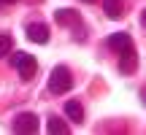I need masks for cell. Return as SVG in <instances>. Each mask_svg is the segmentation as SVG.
I'll use <instances>...</instances> for the list:
<instances>
[{"instance_id": "cell-9", "label": "cell", "mask_w": 146, "mask_h": 135, "mask_svg": "<svg viewBox=\"0 0 146 135\" xmlns=\"http://www.w3.org/2000/svg\"><path fill=\"white\" fill-rule=\"evenodd\" d=\"M103 11L108 19H122L125 14V0H103Z\"/></svg>"}, {"instance_id": "cell-7", "label": "cell", "mask_w": 146, "mask_h": 135, "mask_svg": "<svg viewBox=\"0 0 146 135\" xmlns=\"http://www.w3.org/2000/svg\"><path fill=\"white\" fill-rule=\"evenodd\" d=\"M106 43H108V49H114V52H125V49L133 46V38L127 35V32H114Z\"/></svg>"}, {"instance_id": "cell-8", "label": "cell", "mask_w": 146, "mask_h": 135, "mask_svg": "<svg viewBox=\"0 0 146 135\" xmlns=\"http://www.w3.org/2000/svg\"><path fill=\"white\" fill-rule=\"evenodd\" d=\"M65 116H68L73 124H81V122H84V108H81V103H78V100H68V103H65Z\"/></svg>"}, {"instance_id": "cell-1", "label": "cell", "mask_w": 146, "mask_h": 135, "mask_svg": "<svg viewBox=\"0 0 146 135\" xmlns=\"http://www.w3.org/2000/svg\"><path fill=\"white\" fill-rule=\"evenodd\" d=\"M73 87V78H70V70L65 65H57L49 76V92L52 95H65L68 89Z\"/></svg>"}, {"instance_id": "cell-10", "label": "cell", "mask_w": 146, "mask_h": 135, "mask_svg": "<svg viewBox=\"0 0 146 135\" xmlns=\"http://www.w3.org/2000/svg\"><path fill=\"white\" fill-rule=\"evenodd\" d=\"M46 130L54 132V135H62V132H68V122L60 119V116H52V119L46 122Z\"/></svg>"}, {"instance_id": "cell-15", "label": "cell", "mask_w": 146, "mask_h": 135, "mask_svg": "<svg viewBox=\"0 0 146 135\" xmlns=\"http://www.w3.org/2000/svg\"><path fill=\"white\" fill-rule=\"evenodd\" d=\"M84 3H92V0H84Z\"/></svg>"}, {"instance_id": "cell-11", "label": "cell", "mask_w": 146, "mask_h": 135, "mask_svg": "<svg viewBox=\"0 0 146 135\" xmlns=\"http://www.w3.org/2000/svg\"><path fill=\"white\" fill-rule=\"evenodd\" d=\"M11 49H14V38H11L8 32H3V35H0V60H3V57H8V54H11Z\"/></svg>"}, {"instance_id": "cell-3", "label": "cell", "mask_w": 146, "mask_h": 135, "mask_svg": "<svg viewBox=\"0 0 146 135\" xmlns=\"http://www.w3.org/2000/svg\"><path fill=\"white\" fill-rule=\"evenodd\" d=\"M41 130V122H38L35 114H19L14 119V132H27V135H35Z\"/></svg>"}, {"instance_id": "cell-12", "label": "cell", "mask_w": 146, "mask_h": 135, "mask_svg": "<svg viewBox=\"0 0 146 135\" xmlns=\"http://www.w3.org/2000/svg\"><path fill=\"white\" fill-rule=\"evenodd\" d=\"M141 24L146 27V8H143V14H141Z\"/></svg>"}, {"instance_id": "cell-2", "label": "cell", "mask_w": 146, "mask_h": 135, "mask_svg": "<svg viewBox=\"0 0 146 135\" xmlns=\"http://www.w3.org/2000/svg\"><path fill=\"white\" fill-rule=\"evenodd\" d=\"M14 65H16V70H19L22 81H30V78L35 76V70H38V62H35V57H33V54H25V52L14 54Z\"/></svg>"}, {"instance_id": "cell-4", "label": "cell", "mask_w": 146, "mask_h": 135, "mask_svg": "<svg viewBox=\"0 0 146 135\" xmlns=\"http://www.w3.org/2000/svg\"><path fill=\"white\" fill-rule=\"evenodd\" d=\"M54 16H57L60 24H73V27H76V41H81V38H84V35H81V32H84V27H81V16H78L76 11H70V8H60Z\"/></svg>"}, {"instance_id": "cell-5", "label": "cell", "mask_w": 146, "mask_h": 135, "mask_svg": "<svg viewBox=\"0 0 146 135\" xmlns=\"http://www.w3.org/2000/svg\"><path fill=\"white\" fill-rule=\"evenodd\" d=\"M25 32H27V38L33 43H49V27L43 22H30Z\"/></svg>"}, {"instance_id": "cell-6", "label": "cell", "mask_w": 146, "mask_h": 135, "mask_svg": "<svg viewBox=\"0 0 146 135\" xmlns=\"http://www.w3.org/2000/svg\"><path fill=\"white\" fill-rule=\"evenodd\" d=\"M138 68V57H135V49H125V52H119V70L122 73H133Z\"/></svg>"}, {"instance_id": "cell-14", "label": "cell", "mask_w": 146, "mask_h": 135, "mask_svg": "<svg viewBox=\"0 0 146 135\" xmlns=\"http://www.w3.org/2000/svg\"><path fill=\"white\" fill-rule=\"evenodd\" d=\"M0 3H16V0H0Z\"/></svg>"}, {"instance_id": "cell-13", "label": "cell", "mask_w": 146, "mask_h": 135, "mask_svg": "<svg viewBox=\"0 0 146 135\" xmlns=\"http://www.w3.org/2000/svg\"><path fill=\"white\" fill-rule=\"evenodd\" d=\"M141 100H143V105H146V89H141Z\"/></svg>"}]
</instances>
